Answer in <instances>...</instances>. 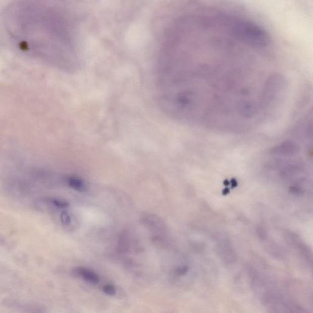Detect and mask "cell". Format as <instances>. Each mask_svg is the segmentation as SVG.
I'll use <instances>...</instances> for the list:
<instances>
[{
	"instance_id": "1",
	"label": "cell",
	"mask_w": 313,
	"mask_h": 313,
	"mask_svg": "<svg viewBox=\"0 0 313 313\" xmlns=\"http://www.w3.org/2000/svg\"><path fill=\"white\" fill-rule=\"evenodd\" d=\"M235 38L254 48H265L270 43L269 34L258 25L248 20L234 19L228 27Z\"/></svg>"
},
{
	"instance_id": "2",
	"label": "cell",
	"mask_w": 313,
	"mask_h": 313,
	"mask_svg": "<svg viewBox=\"0 0 313 313\" xmlns=\"http://www.w3.org/2000/svg\"><path fill=\"white\" fill-rule=\"evenodd\" d=\"M147 31L143 25H134L129 28L126 34V42L130 45L139 46L143 45L147 39Z\"/></svg>"
},
{
	"instance_id": "3",
	"label": "cell",
	"mask_w": 313,
	"mask_h": 313,
	"mask_svg": "<svg viewBox=\"0 0 313 313\" xmlns=\"http://www.w3.org/2000/svg\"><path fill=\"white\" fill-rule=\"evenodd\" d=\"M140 222L149 230L156 233H164L166 225L160 217L151 213H143L140 216Z\"/></svg>"
},
{
	"instance_id": "4",
	"label": "cell",
	"mask_w": 313,
	"mask_h": 313,
	"mask_svg": "<svg viewBox=\"0 0 313 313\" xmlns=\"http://www.w3.org/2000/svg\"><path fill=\"white\" fill-rule=\"evenodd\" d=\"M72 274L75 277H80L83 278L87 282L92 284H97L99 282L100 278L97 274L93 271H89L88 269L78 267L72 270Z\"/></svg>"
},
{
	"instance_id": "5",
	"label": "cell",
	"mask_w": 313,
	"mask_h": 313,
	"mask_svg": "<svg viewBox=\"0 0 313 313\" xmlns=\"http://www.w3.org/2000/svg\"><path fill=\"white\" fill-rule=\"evenodd\" d=\"M68 184L69 187L78 191V192H85L87 189L85 182L77 177H69L68 179Z\"/></svg>"
},
{
	"instance_id": "6",
	"label": "cell",
	"mask_w": 313,
	"mask_h": 313,
	"mask_svg": "<svg viewBox=\"0 0 313 313\" xmlns=\"http://www.w3.org/2000/svg\"><path fill=\"white\" fill-rule=\"evenodd\" d=\"M51 202L55 206L59 208H66L69 206V202L65 201V200H62L59 199H52Z\"/></svg>"
},
{
	"instance_id": "7",
	"label": "cell",
	"mask_w": 313,
	"mask_h": 313,
	"mask_svg": "<svg viewBox=\"0 0 313 313\" xmlns=\"http://www.w3.org/2000/svg\"><path fill=\"white\" fill-rule=\"evenodd\" d=\"M103 291L107 295H114L117 292V290L114 285H107L103 286Z\"/></svg>"
},
{
	"instance_id": "8",
	"label": "cell",
	"mask_w": 313,
	"mask_h": 313,
	"mask_svg": "<svg viewBox=\"0 0 313 313\" xmlns=\"http://www.w3.org/2000/svg\"><path fill=\"white\" fill-rule=\"evenodd\" d=\"M61 220L64 225H69L71 223V217L66 211H63L61 214Z\"/></svg>"
},
{
	"instance_id": "9",
	"label": "cell",
	"mask_w": 313,
	"mask_h": 313,
	"mask_svg": "<svg viewBox=\"0 0 313 313\" xmlns=\"http://www.w3.org/2000/svg\"><path fill=\"white\" fill-rule=\"evenodd\" d=\"M188 271V268L187 266H180L176 269L175 274L177 275H179V276H181V275H184L185 274H187Z\"/></svg>"
}]
</instances>
